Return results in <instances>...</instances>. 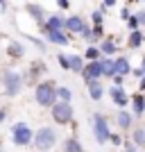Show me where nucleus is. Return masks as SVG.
Returning <instances> with one entry per match:
<instances>
[{
	"mask_svg": "<svg viewBox=\"0 0 145 152\" xmlns=\"http://www.w3.org/2000/svg\"><path fill=\"white\" fill-rule=\"evenodd\" d=\"M59 143V134L55 127L50 125H41L39 129H34V136H32V145L39 152H50L52 148Z\"/></svg>",
	"mask_w": 145,
	"mask_h": 152,
	"instance_id": "f257e3e1",
	"label": "nucleus"
},
{
	"mask_svg": "<svg viewBox=\"0 0 145 152\" xmlns=\"http://www.w3.org/2000/svg\"><path fill=\"white\" fill-rule=\"evenodd\" d=\"M34 102L41 109H50L57 102V84L52 80H41L34 86Z\"/></svg>",
	"mask_w": 145,
	"mask_h": 152,
	"instance_id": "f03ea898",
	"label": "nucleus"
},
{
	"mask_svg": "<svg viewBox=\"0 0 145 152\" xmlns=\"http://www.w3.org/2000/svg\"><path fill=\"white\" fill-rule=\"evenodd\" d=\"M0 82H2V93L7 98H18L25 89V82H23V75H20L18 70H5L2 77H0Z\"/></svg>",
	"mask_w": 145,
	"mask_h": 152,
	"instance_id": "7ed1b4c3",
	"label": "nucleus"
},
{
	"mask_svg": "<svg viewBox=\"0 0 145 152\" xmlns=\"http://www.w3.org/2000/svg\"><path fill=\"white\" fill-rule=\"evenodd\" d=\"M9 136H12V143L16 148H30L32 145V136H34V129H32L25 121H18V123L12 125Z\"/></svg>",
	"mask_w": 145,
	"mask_h": 152,
	"instance_id": "20e7f679",
	"label": "nucleus"
},
{
	"mask_svg": "<svg viewBox=\"0 0 145 152\" xmlns=\"http://www.w3.org/2000/svg\"><path fill=\"white\" fill-rule=\"evenodd\" d=\"M50 118L55 125H70L75 121V109H73V102H55L50 107Z\"/></svg>",
	"mask_w": 145,
	"mask_h": 152,
	"instance_id": "39448f33",
	"label": "nucleus"
},
{
	"mask_svg": "<svg viewBox=\"0 0 145 152\" xmlns=\"http://www.w3.org/2000/svg\"><path fill=\"white\" fill-rule=\"evenodd\" d=\"M91 127H93V136L95 141L104 145L109 143V136H111V125H109V118L104 114H93L91 116Z\"/></svg>",
	"mask_w": 145,
	"mask_h": 152,
	"instance_id": "423d86ee",
	"label": "nucleus"
},
{
	"mask_svg": "<svg viewBox=\"0 0 145 152\" xmlns=\"http://www.w3.org/2000/svg\"><path fill=\"white\" fill-rule=\"evenodd\" d=\"M45 61H32L30 64V70H27L25 75H23V82H25V86H36L41 80H43V73H45Z\"/></svg>",
	"mask_w": 145,
	"mask_h": 152,
	"instance_id": "0eeeda50",
	"label": "nucleus"
},
{
	"mask_svg": "<svg viewBox=\"0 0 145 152\" xmlns=\"http://www.w3.org/2000/svg\"><path fill=\"white\" fill-rule=\"evenodd\" d=\"M79 75H82L84 84L93 82V80H102V64H100V59H95V61H86Z\"/></svg>",
	"mask_w": 145,
	"mask_h": 152,
	"instance_id": "6e6552de",
	"label": "nucleus"
},
{
	"mask_svg": "<svg viewBox=\"0 0 145 152\" xmlns=\"http://www.w3.org/2000/svg\"><path fill=\"white\" fill-rule=\"evenodd\" d=\"M134 123H136V118H134L132 111H127V109H118V114H116V125H118L120 132H129L134 127Z\"/></svg>",
	"mask_w": 145,
	"mask_h": 152,
	"instance_id": "1a4fd4ad",
	"label": "nucleus"
},
{
	"mask_svg": "<svg viewBox=\"0 0 145 152\" xmlns=\"http://www.w3.org/2000/svg\"><path fill=\"white\" fill-rule=\"evenodd\" d=\"M109 98H111V102H114L118 109H125L127 104H129V93H127L122 86H111V89H109Z\"/></svg>",
	"mask_w": 145,
	"mask_h": 152,
	"instance_id": "9d476101",
	"label": "nucleus"
},
{
	"mask_svg": "<svg viewBox=\"0 0 145 152\" xmlns=\"http://www.w3.org/2000/svg\"><path fill=\"white\" fill-rule=\"evenodd\" d=\"M48 30H61L66 32V18H63L61 14H52L48 18L41 23V32H48Z\"/></svg>",
	"mask_w": 145,
	"mask_h": 152,
	"instance_id": "9b49d317",
	"label": "nucleus"
},
{
	"mask_svg": "<svg viewBox=\"0 0 145 152\" xmlns=\"http://www.w3.org/2000/svg\"><path fill=\"white\" fill-rule=\"evenodd\" d=\"M43 34V39L48 41V43H55V45H70V39L66 32L61 30H48V32H41Z\"/></svg>",
	"mask_w": 145,
	"mask_h": 152,
	"instance_id": "f8f14e48",
	"label": "nucleus"
},
{
	"mask_svg": "<svg viewBox=\"0 0 145 152\" xmlns=\"http://www.w3.org/2000/svg\"><path fill=\"white\" fill-rule=\"evenodd\" d=\"M84 27H88V23L82 18V16H77V14L66 16V32H70V34H82Z\"/></svg>",
	"mask_w": 145,
	"mask_h": 152,
	"instance_id": "ddd939ff",
	"label": "nucleus"
},
{
	"mask_svg": "<svg viewBox=\"0 0 145 152\" xmlns=\"http://www.w3.org/2000/svg\"><path fill=\"white\" fill-rule=\"evenodd\" d=\"M98 48H100L102 57H116V55H118V43H116V39H111V37L100 39V41H98Z\"/></svg>",
	"mask_w": 145,
	"mask_h": 152,
	"instance_id": "4468645a",
	"label": "nucleus"
},
{
	"mask_svg": "<svg viewBox=\"0 0 145 152\" xmlns=\"http://www.w3.org/2000/svg\"><path fill=\"white\" fill-rule=\"evenodd\" d=\"M129 104H132V114L134 118H141V116L145 114V93H134L129 95Z\"/></svg>",
	"mask_w": 145,
	"mask_h": 152,
	"instance_id": "2eb2a0df",
	"label": "nucleus"
},
{
	"mask_svg": "<svg viewBox=\"0 0 145 152\" xmlns=\"http://www.w3.org/2000/svg\"><path fill=\"white\" fill-rule=\"evenodd\" d=\"M86 91H88V98L93 102H100L102 98H104V84L100 82V80H93V82L86 84Z\"/></svg>",
	"mask_w": 145,
	"mask_h": 152,
	"instance_id": "dca6fc26",
	"label": "nucleus"
},
{
	"mask_svg": "<svg viewBox=\"0 0 145 152\" xmlns=\"http://www.w3.org/2000/svg\"><path fill=\"white\" fill-rule=\"evenodd\" d=\"M114 70H116V75H120V77L132 75V61L127 57H114Z\"/></svg>",
	"mask_w": 145,
	"mask_h": 152,
	"instance_id": "f3484780",
	"label": "nucleus"
},
{
	"mask_svg": "<svg viewBox=\"0 0 145 152\" xmlns=\"http://www.w3.org/2000/svg\"><path fill=\"white\" fill-rule=\"evenodd\" d=\"M25 12H27V16H32V18L36 20L39 25L45 20V9L41 5H36V2H27V5H25Z\"/></svg>",
	"mask_w": 145,
	"mask_h": 152,
	"instance_id": "a211bd4d",
	"label": "nucleus"
},
{
	"mask_svg": "<svg viewBox=\"0 0 145 152\" xmlns=\"http://www.w3.org/2000/svg\"><path fill=\"white\" fill-rule=\"evenodd\" d=\"M7 57L9 59H23L25 57V45L20 41H9L7 43Z\"/></svg>",
	"mask_w": 145,
	"mask_h": 152,
	"instance_id": "6ab92c4d",
	"label": "nucleus"
},
{
	"mask_svg": "<svg viewBox=\"0 0 145 152\" xmlns=\"http://www.w3.org/2000/svg\"><path fill=\"white\" fill-rule=\"evenodd\" d=\"M61 152H86V150H84L82 141L77 139V136H68L61 143Z\"/></svg>",
	"mask_w": 145,
	"mask_h": 152,
	"instance_id": "aec40b11",
	"label": "nucleus"
},
{
	"mask_svg": "<svg viewBox=\"0 0 145 152\" xmlns=\"http://www.w3.org/2000/svg\"><path fill=\"white\" fill-rule=\"evenodd\" d=\"M132 143L136 148H145V127H141V125H136V127H132Z\"/></svg>",
	"mask_w": 145,
	"mask_h": 152,
	"instance_id": "412c9836",
	"label": "nucleus"
},
{
	"mask_svg": "<svg viewBox=\"0 0 145 152\" xmlns=\"http://www.w3.org/2000/svg\"><path fill=\"white\" fill-rule=\"evenodd\" d=\"M143 41H145L143 32H141V30H134V32H129V39H127V45H129L132 50H136V48H141V45H143Z\"/></svg>",
	"mask_w": 145,
	"mask_h": 152,
	"instance_id": "4be33fe9",
	"label": "nucleus"
},
{
	"mask_svg": "<svg viewBox=\"0 0 145 152\" xmlns=\"http://www.w3.org/2000/svg\"><path fill=\"white\" fill-rule=\"evenodd\" d=\"M68 64H70V73H82V68H84V57L82 55H68Z\"/></svg>",
	"mask_w": 145,
	"mask_h": 152,
	"instance_id": "5701e85b",
	"label": "nucleus"
},
{
	"mask_svg": "<svg viewBox=\"0 0 145 152\" xmlns=\"http://www.w3.org/2000/svg\"><path fill=\"white\" fill-rule=\"evenodd\" d=\"M102 64V77H114L116 70H114V57H100Z\"/></svg>",
	"mask_w": 145,
	"mask_h": 152,
	"instance_id": "b1692460",
	"label": "nucleus"
},
{
	"mask_svg": "<svg viewBox=\"0 0 145 152\" xmlns=\"http://www.w3.org/2000/svg\"><path fill=\"white\" fill-rule=\"evenodd\" d=\"M57 102H73L70 86H57Z\"/></svg>",
	"mask_w": 145,
	"mask_h": 152,
	"instance_id": "393cba45",
	"label": "nucleus"
},
{
	"mask_svg": "<svg viewBox=\"0 0 145 152\" xmlns=\"http://www.w3.org/2000/svg\"><path fill=\"white\" fill-rule=\"evenodd\" d=\"M82 57H84V61H95V59H100L102 55H100V48H98V45H88Z\"/></svg>",
	"mask_w": 145,
	"mask_h": 152,
	"instance_id": "a878e982",
	"label": "nucleus"
},
{
	"mask_svg": "<svg viewBox=\"0 0 145 152\" xmlns=\"http://www.w3.org/2000/svg\"><path fill=\"white\" fill-rule=\"evenodd\" d=\"M109 143H111V145H114V148H122V143H125V139H122V136H120L118 132H111V136H109Z\"/></svg>",
	"mask_w": 145,
	"mask_h": 152,
	"instance_id": "bb28decb",
	"label": "nucleus"
},
{
	"mask_svg": "<svg viewBox=\"0 0 145 152\" xmlns=\"http://www.w3.org/2000/svg\"><path fill=\"white\" fill-rule=\"evenodd\" d=\"M57 61H59V68H61V70H70V64H68V55H63V52H59V55H57Z\"/></svg>",
	"mask_w": 145,
	"mask_h": 152,
	"instance_id": "cd10ccee",
	"label": "nucleus"
},
{
	"mask_svg": "<svg viewBox=\"0 0 145 152\" xmlns=\"http://www.w3.org/2000/svg\"><path fill=\"white\" fill-rule=\"evenodd\" d=\"M27 41H32V43L36 45V48H39V50H41V52H48V45H45V41H39V39L30 37V34H27Z\"/></svg>",
	"mask_w": 145,
	"mask_h": 152,
	"instance_id": "c85d7f7f",
	"label": "nucleus"
},
{
	"mask_svg": "<svg viewBox=\"0 0 145 152\" xmlns=\"http://www.w3.org/2000/svg\"><path fill=\"white\" fill-rule=\"evenodd\" d=\"M127 27H129L132 32H134V30H141V25H138V20H136V16H134V14L127 18Z\"/></svg>",
	"mask_w": 145,
	"mask_h": 152,
	"instance_id": "c756f323",
	"label": "nucleus"
},
{
	"mask_svg": "<svg viewBox=\"0 0 145 152\" xmlns=\"http://www.w3.org/2000/svg\"><path fill=\"white\" fill-rule=\"evenodd\" d=\"M91 20H93V25H102V20H104V18H102V12H100V9H95V12L91 14Z\"/></svg>",
	"mask_w": 145,
	"mask_h": 152,
	"instance_id": "7c9ffc66",
	"label": "nucleus"
},
{
	"mask_svg": "<svg viewBox=\"0 0 145 152\" xmlns=\"http://www.w3.org/2000/svg\"><path fill=\"white\" fill-rule=\"evenodd\" d=\"M122 152H141V150L134 145L132 141H127V143H122Z\"/></svg>",
	"mask_w": 145,
	"mask_h": 152,
	"instance_id": "2f4dec72",
	"label": "nucleus"
},
{
	"mask_svg": "<svg viewBox=\"0 0 145 152\" xmlns=\"http://www.w3.org/2000/svg\"><path fill=\"white\" fill-rule=\"evenodd\" d=\"M134 16H136V20H138V25H141V27H145V9H141V12H136V14H134Z\"/></svg>",
	"mask_w": 145,
	"mask_h": 152,
	"instance_id": "473e14b6",
	"label": "nucleus"
},
{
	"mask_svg": "<svg viewBox=\"0 0 145 152\" xmlns=\"http://www.w3.org/2000/svg\"><path fill=\"white\" fill-rule=\"evenodd\" d=\"M7 116H9V109H7V107H0V125L5 123V118H7Z\"/></svg>",
	"mask_w": 145,
	"mask_h": 152,
	"instance_id": "72a5a7b5",
	"label": "nucleus"
},
{
	"mask_svg": "<svg viewBox=\"0 0 145 152\" xmlns=\"http://www.w3.org/2000/svg\"><path fill=\"white\" fill-rule=\"evenodd\" d=\"M111 80H114V86H122L125 84V77H120V75H114Z\"/></svg>",
	"mask_w": 145,
	"mask_h": 152,
	"instance_id": "f704fd0d",
	"label": "nucleus"
},
{
	"mask_svg": "<svg viewBox=\"0 0 145 152\" xmlns=\"http://www.w3.org/2000/svg\"><path fill=\"white\" fill-rule=\"evenodd\" d=\"M118 5V0H102V7L104 9H109V7H116Z\"/></svg>",
	"mask_w": 145,
	"mask_h": 152,
	"instance_id": "c9c22d12",
	"label": "nucleus"
},
{
	"mask_svg": "<svg viewBox=\"0 0 145 152\" xmlns=\"http://www.w3.org/2000/svg\"><path fill=\"white\" fill-rule=\"evenodd\" d=\"M57 7L59 9H70V2L68 0H57Z\"/></svg>",
	"mask_w": 145,
	"mask_h": 152,
	"instance_id": "e433bc0d",
	"label": "nucleus"
},
{
	"mask_svg": "<svg viewBox=\"0 0 145 152\" xmlns=\"http://www.w3.org/2000/svg\"><path fill=\"white\" fill-rule=\"evenodd\" d=\"M120 16H122V18H129V16H132V12H129V7H122V9H120Z\"/></svg>",
	"mask_w": 145,
	"mask_h": 152,
	"instance_id": "4c0bfd02",
	"label": "nucleus"
},
{
	"mask_svg": "<svg viewBox=\"0 0 145 152\" xmlns=\"http://www.w3.org/2000/svg\"><path fill=\"white\" fill-rule=\"evenodd\" d=\"M132 75H134V77H138V80H141V77L145 75V73H143V70L138 68V66H136V68H132Z\"/></svg>",
	"mask_w": 145,
	"mask_h": 152,
	"instance_id": "58836bf2",
	"label": "nucleus"
},
{
	"mask_svg": "<svg viewBox=\"0 0 145 152\" xmlns=\"http://www.w3.org/2000/svg\"><path fill=\"white\" fill-rule=\"evenodd\" d=\"M138 91H141V93H145V75L141 77V82H138Z\"/></svg>",
	"mask_w": 145,
	"mask_h": 152,
	"instance_id": "ea45409f",
	"label": "nucleus"
},
{
	"mask_svg": "<svg viewBox=\"0 0 145 152\" xmlns=\"http://www.w3.org/2000/svg\"><path fill=\"white\" fill-rule=\"evenodd\" d=\"M7 12V0H0V14Z\"/></svg>",
	"mask_w": 145,
	"mask_h": 152,
	"instance_id": "a19ab883",
	"label": "nucleus"
},
{
	"mask_svg": "<svg viewBox=\"0 0 145 152\" xmlns=\"http://www.w3.org/2000/svg\"><path fill=\"white\" fill-rule=\"evenodd\" d=\"M138 68H141V70L145 73V57H143V61H141V66H138Z\"/></svg>",
	"mask_w": 145,
	"mask_h": 152,
	"instance_id": "79ce46f5",
	"label": "nucleus"
},
{
	"mask_svg": "<svg viewBox=\"0 0 145 152\" xmlns=\"http://www.w3.org/2000/svg\"><path fill=\"white\" fill-rule=\"evenodd\" d=\"M0 152H5V150H2V148H0Z\"/></svg>",
	"mask_w": 145,
	"mask_h": 152,
	"instance_id": "37998d69",
	"label": "nucleus"
}]
</instances>
